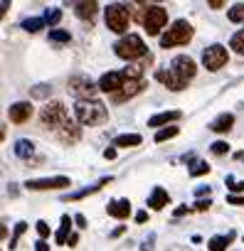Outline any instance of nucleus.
I'll return each instance as SVG.
<instances>
[{
  "label": "nucleus",
  "instance_id": "obj_8",
  "mask_svg": "<svg viewBox=\"0 0 244 251\" xmlns=\"http://www.w3.org/2000/svg\"><path fill=\"white\" fill-rule=\"evenodd\" d=\"M165 23H168V13H165V8H161V5H151V8L143 13V27H146L148 35H158V32L165 27Z\"/></svg>",
  "mask_w": 244,
  "mask_h": 251
},
{
  "label": "nucleus",
  "instance_id": "obj_31",
  "mask_svg": "<svg viewBox=\"0 0 244 251\" xmlns=\"http://www.w3.org/2000/svg\"><path fill=\"white\" fill-rule=\"evenodd\" d=\"M50 40H52V42H69V32H64V30H52V32H50Z\"/></svg>",
  "mask_w": 244,
  "mask_h": 251
},
{
  "label": "nucleus",
  "instance_id": "obj_3",
  "mask_svg": "<svg viewBox=\"0 0 244 251\" xmlns=\"http://www.w3.org/2000/svg\"><path fill=\"white\" fill-rule=\"evenodd\" d=\"M192 40V25L188 20H175L170 25V30L163 32L161 37V47H178V45H188Z\"/></svg>",
  "mask_w": 244,
  "mask_h": 251
},
{
  "label": "nucleus",
  "instance_id": "obj_34",
  "mask_svg": "<svg viewBox=\"0 0 244 251\" xmlns=\"http://www.w3.org/2000/svg\"><path fill=\"white\" fill-rule=\"evenodd\" d=\"M47 94H50V86H47V84L32 86V96H35V99H42V96H47Z\"/></svg>",
  "mask_w": 244,
  "mask_h": 251
},
{
  "label": "nucleus",
  "instance_id": "obj_49",
  "mask_svg": "<svg viewBox=\"0 0 244 251\" xmlns=\"http://www.w3.org/2000/svg\"><path fill=\"white\" fill-rule=\"evenodd\" d=\"M242 32H244V30H242Z\"/></svg>",
  "mask_w": 244,
  "mask_h": 251
},
{
  "label": "nucleus",
  "instance_id": "obj_48",
  "mask_svg": "<svg viewBox=\"0 0 244 251\" xmlns=\"http://www.w3.org/2000/svg\"><path fill=\"white\" fill-rule=\"evenodd\" d=\"M8 236V231H5V226H0V239H5Z\"/></svg>",
  "mask_w": 244,
  "mask_h": 251
},
{
  "label": "nucleus",
  "instance_id": "obj_15",
  "mask_svg": "<svg viewBox=\"0 0 244 251\" xmlns=\"http://www.w3.org/2000/svg\"><path fill=\"white\" fill-rule=\"evenodd\" d=\"M111 182V177H104V180H99L96 185H89L86 190H79V192H69V195H64V200L67 202H77V200H84V197H89V195H94V192H99L104 185H108Z\"/></svg>",
  "mask_w": 244,
  "mask_h": 251
},
{
  "label": "nucleus",
  "instance_id": "obj_47",
  "mask_svg": "<svg viewBox=\"0 0 244 251\" xmlns=\"http://www.w3.org/2000/svg\"><path fill=\"white\" fill-rule=\"evenodd\" d=\"M3 141H5V128L0 126V143H3Z\"/></svg>",
  "mask_w": 244,
  "mask_h": 251
},
{
  "label": "nucleus",
  "instance_id": "obj_12",
  "mask_svg": "<svg viewBox=\"0 0 244 251\" xmlns=\"http://www.w3.org/2000/svg\"><path fill=\"white\" fill-rule=\"evenodd\" d=\"M69 177H40V180H27V190H57V187H69Z\"/></svg>",
  "mask_w": 244,
  "mask_h": 251
},
{
  "label": "nucleus",
  "instance_id": "obj_25",
  "mask_svg": "<svg viewBox=\"0 0 244 251\" xmlns=\"http://www.w3.org/2000/svg\"><path fill=\"white\" fill-rule=\"evenodd\" d=\"M234 239V234H227V236H212L210 239V251H224L227 244Z\"/></svg>",
  "mask_w": 244,
  "mask_h": 251
},
{
  "label": "nucleus",
  "instance_id": "obj_45",
  "mask_svg": "<svg viewBox=\"0 0 244 251\" xmlns=\"http://www.w3.org/2000/svg\"><path fill=\"white\" fill-rule=\"evenodd\" d=\"M210 8H222V0H210Z\"/></svg>",
  "mask_w": 244,
  "mask_h": 251
},
{
  "label": "nucleus",
  "instance_id": "obj_29",
  "mask_svg": "<svg viewBox=\"0 0 244 251\" xmlns=\"http://www.w3.org/2000/svg\"><path fill=\"white\" fill-rule=\"evenodd\" d=\"M207 173H210V165H207L205 160H197V163H192V168H190V175H192V177L207 175Z\"/></svg>",
  "mask_w": 244,
  "mask_h": 251
},
{
  "label": "nucleus",
  "instance_id": "obj_22",
  "mask_svg": "<svg viewBox=\"0 0 244 251\" xmlns=\"http://www.w3.org/2000/svg\"><path fill=\"white\" fill-rule=\"evenodd\" d=\"M96 10H99V5L94 3V0H89V3H79V5H77V18H81V20H91Z\"/></svg>",
  "mask_w": 244,
  "mask_h": 251
},
{
  "label": "nucleus",
  "instance_id": "obj_13",
  "mask_svg": "<svg viewBox=\"0 0 244 251\" xmlns=\"http://www.w3.org/2000/svg\"><path fill=\"white\" fill-rule=\"evenodd\" d=\"M8 116L13 123H25L30 116H32V103L30 101H15L10 108H8Z\"/></svg>",
  "mask_w": 244,
  "mask_h": 251
},
{
  "label": "nucleus",
  "instance_id": "obj_35",
  "mask_svg": "<svg viewBox=\"0 0 244 251\" xmlns=\"http://www.w3.org/2000/svg\"><path fill=\"white\" fill-rule=\"evenodd\" d=\"M25 229H27V224H25V222L15 224V236L10 239V249H15V244H18V236H20V234H25Z\"/></svg>",
  "mask_w": 244,
  "mask_h": 251
},
{
  "label": "nucleus",
  "instance_id": "obj_1",
  "mask_svg": "<svg viewBox=\"0 0 244 251\" xmlns=\"http://www.w3.org/2000/svg\"><path fill=\"white\" fill-rule=\"evenodd\" d=\"M74 116L81 126H101L108 118V111L99 101H77L74 103Z\"/></svg>",
  "mask_w": 244,
  "mask_h": 251
},
{
  "label": "nucleus",
  "instance_id": "obj_10",
  "mask_svg": "<svg viewBox=\"0 0 244 251\" xmlns=\"http://www.w3.org/2000/svg\"><path fill=\"white\" fill-rule=\"evenodd\" d=\"M143 89H146L143 79H126L116 94H111V101H113V103H124V101H129L131 96H136V94L143 91Z\"/></svg>",
  "mask_w": 244,
  "mask_h": 251
},
{
  "label": "nucleus",
  "instance_id": "obj_32",
  "mask_svg": "<svg viewBox=\"0 0 244 251\" xmlns=\"http://www.w3.org/2000/svg\"><path fill=\"white\" fill-rule=\"evenodd\" d=\"M210 151H212L215 155H224V153L229 151V146H227L224 141H217V143H212V146H210Z\"/></svg>",
  "mask_w": 244,
  "mask_h": 251
},
{
  "label": "nucleus",
  "instance_id": "obj_5",
  "mask_svg": "<svg viewBox=\"0 0 244 251\" xmlns=\"http://www.w3.org/2000/svg\"><path fill=\"white\" fill-rule=\"evenodd\" d=\"M104 18H106V27L111 30V32H116V35H121V32H126V27H129V20H131V13H129V5H108L106 10H104Z\"/></svg>",
  "mask_w": 244,
  "mask_h": 251
},
{
  "label": "nucleus",
  "instance_id": "obj_17",
  "mask_svg": "<svg viewBox=\"0 0 244 251\" xmlns=\"http://www.w3.org/2000/svg\"><path fill=\"white\" fill-rule=\"evenodd\" d=\"M108 214H111V217H118V219H126V217L131 214L129 200H111V202H108Z\"/></svg>",
  "mask_w": 244,
  "mask_h": 251
},
{
  "label": "nucleus",
  "instance_id": "obj_43",
  "mask_svg": "<svg viewBox=\"0 0 244 251\" xmlns=\"http://www.w3.org/2000/svg\"><path fill=\"white\" fill-rule=\"evenodd\" d=\"M10 8V3H0V18H3L5 15V10Z\"/></svg>",
  "mask_w": 244,
  "mask_h": 251
},
{
  "label": "nucleus",
  "instance_id": "obj_20",
  "mask_svg": "<svg viewBox=\"0 0 244 251\" xmlns=\"http://www.w3.org/2000/svg\"><path fill=\"white\" fill-rule=\"evenodd\" d=\"M141 143H143V138L138 133H124V136H118L113 141L116 148H134V146H141Z\"/></svg>",
  "mask_w": 244,
  "mask_h": 251
},
{
  "label": "nucleus",
  "instance_id": "obj_21",
  "mask_svg": "<svg viewBox=\"0 0 244 251\" xmlns=\"http://www.w3.org/2000/svg\"><path fill=\"white\" fill-rule=\"evenodd\" d=\"M15 155H18V158H32V155H35V143L27 141V138L18 141V143H15Z\"/></svg>",
  "mask_w": 244,
  "mask_h": 251
},
{
  "label": "nucleus",
  "instance_id": "obj_19",
  "mask_svg": "<svg viewBox=\"0 0 244 251\" xmlns=\"http://www.w3.org/2000/svg\"><path fill=\"white\" fill-rule=\"evenodd\" d=\"M168 202H170V197H168V192H165L163 187H156V190L151 192V197H148V207H151V209H163Z\"/></svg>",
  "mask_w": 244,
  "mask_h": 251
},
{
  "label": "nucleus",
  "instance_id": "obj_27",
  "mask_svg": "<svg viewBox=\"0 0 244 251\" xmlns=\"http://www.w3.org/2000/svg\"><path fill=\"white\" fill-rule=\"evenodd\" d=\"M229 47H232L237 54H244V32H237V35H232V40H229Z\"/></svg>",
  "mask_w": 244,
  "mask_h": 251
},
{
  "label": "nucleus",
  "instance_id": "obj_4",
  "mask_svg": "<svg viewBox=\"0 0 244 251\" xmlns=\"http://www.w3.org/2000/svg\"><path fill=\"white\" fill-rule=\"evenodd\" d=\"M116 54L121 57V59H141V57H146V42L138 37V35H126V37H121L118 42H116Z\"/></svg>",
  "mask_w": 244,
  "mask_h": 251
},
{
  "label": "nucleus",
  "instance_id": "obj_11",
  "mask_svg": "<svg viewBox=\"0 0 244 251\" xmlns=\"http://www.w3.org/2000/svg\"><path fill=\"white\" fill-rule=\"evenodd\" d=\"M124 81H126L124 72H108V74H104V76L99 79V86H96V89L104 91V94H116Z\"/></svg>",
  "mask_w": 244,
  "mask_h": 251
},
{
  "label": "nucleus",
  "instance_id": "obj_7",
  "mask_svg": "<svg viewBox=\"0 0 244 251\" xmlns=\"http://www.w3.org/2000/svg\"><path fill=\"white\" fill-rule=\"evenodd\" d=\"M40 121L47 128H59L62 123H67V108L62 101H50L42 111H40Z\"/></svg>",
  "mask_w": 244,
  "mask_h": 251
},
{
  "label": "nucleus",
  "instance_id": "obj_41",
  "mask_svg": "<svg viewBox=\"0 0 244 251\" xmlns=\"http://www.w3.org/2000/svg\"><path fill=\"white\" fill-rule=\"evenodd\" d=\"M35 251H50V249H47L45 241H37V244H35Z\"/></svg>",
  "mask_w": 244,
  "mask_h": 251
},
{
  "label": "nucleus",
  "instance_id": "obj_46",
  "mask_svg": "<svg viewBox=\"0 0 244 251\" xmlns=\"http://www.w3.org/2000/svg\"><path fill=\"white\" fill-rule=\"evenodd\" d=\"M77 224H79V226H84V224H86V219H84L81 214H77Z\"/></svg>",
  "mask_w": 244,
  "mask_h": 251
},
{
  "label": "nucleus",
  "instance_id": "obj_23",
  "mask_svg": "<svg viewBox=\"0 0 244 251\" xmlns=\"http://www.w3.org/2000/svg\"><path fill=\"white\" fill-rule=\"evenodd\" d=\"M69 229H72V217H62V226H59V231L54 234V239H57V244L62 246V244H67V239H69Z\"/></svg>",
  "mask_w": 244,
  "mask_h": 251
},
{
  "label": "nucleus",
  "instance_id": "obj_42",
  "mask_svg": "<svg viewBox=\"0 0 244 251\" xmlns=\"http://www.w3.org/2000/svg\"><path fill=\"white\" fill-rule=\"evenodd\" d=\"M146 219H148V212H138L136 214V222H146Z\"/></svg>",
  "mask_w": 244,
  "mask_h": 251
},
{
  "label": "nucleus",
  "instance_id": "obj_28",
  "mask_svg": "<svg viewBox=\"0 0 244 251\" xmlns=\"http://www.w3.org/2000/svg\"><path fill=\"white\" fill-rule=\"evenodd\" d=\"M173 136H178V128H175V126H168V128H163V131L156 133V143H163V141H168Z\"/></svg>",
  "mask_w": 244,
  "mask_h": 251
},
{
  "label": "nucleus",
  "instance_id": "obj_30",
  "mask_svg": "<svg viewBox=\"0 0 244 251\" xmlns=\"http://www.w3.org/2000/svg\"><path fill=\"white\" fill-rule=\"evenodd\" d=\"M59 20H62V10H57V8L47 10V18H45V23H47V25H57Z\"/></svg>",
  "mask_w": 244,
  "mask_h": 251
},
{
  "label": "nucleus",
  "instance_id": "obj_14",
  "mask_svg": "<svg viewBox=\"0 0 244 251\" xmlns=\"http://www.w3.org/2000/svg\"><path fill=\"white\" fill-rule=\"evenodd\" d=\"M57 138L62 141V143H67V146H72V143H77L79 138H81V131H79V126H74V123H62L59 128H57Z\"/></svg>",
  "mask_w": 244,
  "mask_h": 251
},
{
  "label": "nucleus",
  "instance_id": "obj_40",
  "mask_svg": "<svg viewBox=\"0 0 244 251\" xmlns=\"http://www.w3.org/2000/svg\"><path fill=\"white\" fill-rule=\"evenodd\" d=\"M77 241H79V236H77V234H69L67 244H69V246H77Z\"/></svg>",
  "mask_w": 244,
  "mask_h": 251
},
{
  "label": "nucleus",
  "instance_id": "obj_18",
  "mask_svg": "<svg viewBox=\"0 0 244 251\" xmlns=\"http://www.w3.org/2000/svg\"><path fill=\"white\" fill-rule=\"evenodd\" d=\"M232 126H234V116H232V113H222V116H217V118L210 123V131H215V133H227Z\"/></svg>",
  "mask_w": 244,
  "mask_h": 251
},
{
  "label": "nucleus",
  "instance_id": "obj_6",
  "mask_svg": "<svg viewBox=\"0 0 244 251\" xmlns=\"http://www.w3.org/2000/svg\"><path fill=\"white\" fill-rule=\"evenodd\" d=\"M67 89H69V94H72L77 101H94V96H96V84H94L86 74L72 76Z\"/></svg>",
  "mask_w": 244,
  "mask_h": 251
},
{
  "label": "nucleus",
  "instance_id": "obj_24",
  "mask_svg": "<svg viewBox=\"0 0 244 251\" xmlns=\"http://www.w3.org/2000/svg\"><path fill=\"white\" fill-rule=\"evenodd\" d=\"M45 18H27V20H23V30H27V32H40V30H45Z\"/></svg>",
  "mask_w": 244,
  "mask_h": 251
},
{
  "label": "nucleus",
  "instance_id": "obj_16",
  "mask_svg": "<svg viewBox=\"0 0 244 251\" xmlns=\"http://www.w3.org/2000/svg\"><path fill=\"white\" fill-rule=\"evenodd\" d=\"M178 118H180V111H163V113L151 116L148 118V126H151V128H161V126H168V123H173Z\"/></svg>",
  "mask_w": 244,
  "mask_h": 251
},
{
  "label": "nucleus",
  "instance_id": "obj_36",
  "mask_svg": "<svg viewBox=\"0 0 244 251\" xmlns=\"http://www.w3.org/2000/svg\"><path fill=\"white\" fill-rule=\"evenodd\" d=\"M37 234H40V241H45V239L50 236V226H47V222H37Z\"/></svg>",
  "mask_w": 244,
  "mask_h": 251
},
{
  "label": "nucleus",
  "instance_id": "obj_44",
  "mask_svg": "<svg viewBox=\"0 0 244 251\" xmlns=\"http://www.w3.org/2000/svg\"><path fill=\"white\" fill-rule=\"evenodd\" d=\"M104 155H106V158H108V160H113V158H116V151H113V148H108V151H106V153H104Z\"/></svg>",
  "mask_w": 244,
  "mask_h": 251
},
{
  "label": "nucleus",
  "instance_id": "obj_33",
  "mask_svg": "<svg viewBox=\"0 0 244 251\" xmlns=\"http://www.w3.org/2000/svg\"><path fill=\"white\" fill-rule=\"evenodd\" d=\"M227 187H229L232 192H244V182H239V180H234L232 175H227Z\"/></svg>",
  "mask_w": 244,
  "mask_h": 251
},
{
  "label": "nucleus",
  "instance_id": "obj_38",
  "mask_svg": "<svg viewBox=\"0 0 244 251\" xmlns=\"http://www.w3.org/2000/svg\"><path fill=\"white\" fill-rule=\"evenodd\" d=\"M227 202H229V204H244V197H239V195H229Z\"/></svg>",
  "mask_w": 244,
  "mask_h": 251
},
{
  "label": "nucleus",
  "instance_id": "obj_26",
  "mask_svg": "<svg viewBox=\"0 0 244 251\" xmlns=\"http://www.w3.org/2000/svg\"><path fill=\"white\" fill-rule=\"evenodd\" d=\"M227 18H229L232 23H244V3L232 5V10L227 13Z\"/></svg>",
  "mask_w": 244,
  "mask_h": 251
},
{
  "label": "nucleus",
  "instance_id": "obj_9",
  "mask_svg": "<svg viewBox=\"0 0 244 251\" xmlns=\"http://www.w3.org/2000/svg\"><path fill=\"white\" fill-rule=\"evenodd\" d=\"M227 59H229V54H227V47H222V45H210V47L202 52V64H205V69H210V72L222 69V67L227 64Z\"/></svg>",
  "mask_w": 244,
  "mask_h": 251
},
{
  "label": "nucleus",
  "instance_id": "obj_39",
  "mask_svg": "<svg viewBox=\"0 0 244 251\" xmlns=\"http://www.w3.org/2000/svg\"><path fill=\"white\" fill-rule=\"evenodd\" d=\"M195 195H197V197H202V195H210V187H197V190H195Z\"/></svg>",
  "mask_w": 244,
  "mask_h": 251
},
{
  "label": "nucleus",
  "instance_id": "obj_37",
  "mask_svg": "<svg viewBox=\"0 0 244 251\" xmlns=\"http://www.w3.org/2000/svg\"><path fill=\"white\" fill-rule=\"evenodd\" d=\"M195 209H197V212H205V209H210V200H200V202H195Z\"/></svg>",
  "mask_w": 244,
  "mask_h": 251
},
{
  "label": "nucleus",
  "instance_id": "obj_2",
  "mask_svg": "<svg viewBox=\"0 0 244 251\" xmlns=\"http://www.w3.org/2000/svg\"><path fill=\"white\" fill-rule=\"evenodd\" d=\"M170 76L175 79V84H178V91H183L190 81H192V76H195V72H197V64H195V59L192 57H185V54H180V57H175L173 62H170Z\"/></svg>",
  "mask_w": 244,
  "mask_h": 251
}]
</instances>
